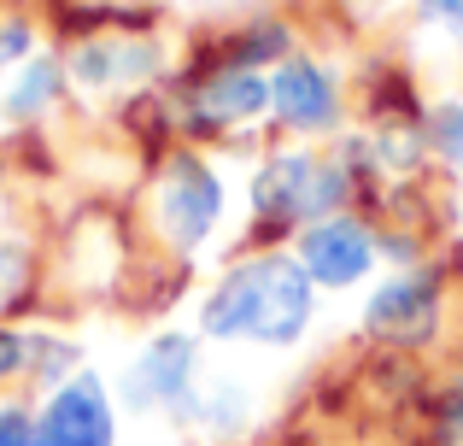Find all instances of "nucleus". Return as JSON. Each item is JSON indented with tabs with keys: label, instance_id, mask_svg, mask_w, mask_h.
I'll return each instance as SVG.
<instances>
[{
	"label": "nucleus",
	"instance_id": "nucleus-1",
	"mask_svg": "<svg viewBox=\"0 0 463 446\" xmlns=\"http://www.w3.org/2000/svg\"><path fill=\"white\" fill-rule=\"evenodd\" d=\"M323 318V294L294 247H241L194 294V335L205 346L299 353Z\"/></svg>",
	"mask_w": 463,
	"mask_h": 446
},
{
	"label": "nucleus",
	"instance_id": "nucleus-2",
	"mask_svg": "<svg viewBox=\"0 0 463 446\" xmlns=\"http://www.w3.org/2000/svg\"><path fill=\"white\" fill-rule=\"evenodd\" d=\"M229 212H235V188H229V171L212 147H165L158 159H147V176H141V223H147L153 247L165 252L170 264H194L223 241Z\"/></svg>",
	"mask_w": 463,
	"mask_h": 446
},
{
	"label": "nucleus",
	"instance_id": "nucleus-3",
	"mask_svg": "<svg viewBox=\"0 0 463 446\" xmlns=\"http://www.w3.org/2000/svg\"><path fill=\"white\" fill-rule=\"evenodd\" d=\"M170 124L176 141L212 153H259L270 129V71L247 65H200V59H176L165 82Z\"/></svg>",
	"mask_w": 463,
	"mask_h": 446
},
{
	"label": "nucleus",
	"instance_id": "nucleus-4",
	"mask_svg": "<svg viewBox=\"0 0 463 446\" xmlns=\"http://www.w3.org/2000/svg\"><path fill=\"white\" fill-rule=\"evenodd\" d=\"M352 329H358L364 346L393 353V358L434 353L446 341V329H452V270H446V259L382 270L364 288Z\"/></svg>",
	"mask_w": 463,
	"mask_h": 446
},
{
	"label": "nucleus",
	"instance_id": "nucleus-5",
	"mask_svg": "<svg viewBox=\"0 0 463 446\" xmlns=\"http://www.w3.org/2000/svg\"><path fill=\"white\" fill-rule=\"evenodd\" d=\"M71 94L82 106H124L136 94H153L176 71V47L147 24H112V30H77L65 47Z\"/></svg>",
	"mask_w": 463,
	"mask_h": 446
},
{
	"label": "nucleus",
	"instance_id": "nucleus-6",
	"mask_svg": "<svg viewBox=\"0 0 463 446\" xmlns=\"http://www.w3.org/2000/svg\"><path fill=\"white\" fill-rule=\"evenodd\" d=\"M358 124V89L352 65L323 47H299L270 71V129L288 141L328 147Z\"/></svg>",
	"mask_w": 463,
	"mask_h": 446
},
{
	"label": "nucleus",
	"instance_id": "nucleus-7",
	"mask_svg": "<svg viewBox=\"0 0 463 446\" xmlns=\"http://www.w3.org/2000/svg\"><path fill=\"white\" fill-rule=\"evenodd\" d=\"M205 353L212 346L194 335V323H153L141 346L124 358V370L112 376L118 405L129 417H170L176 429H188L194 394L205 382Z\"/></svg>",
	"mask_w": 463,
	"mask_h": 446
},
{
	"label": "nucleus",
	"instance_id": "nucleus-8",
	"mask_svg": "<svg viewBox=\"0 0 463 446\" xmlns=\"http://www.w3.org/2000/svg\"><path fill=\"white\" fill-rule=\"evenodd\" d=\"M323 147L270 136L247 165V235L241 247H288L306 229V195Z\"/></svg>",
	"mask_w": 463,
	"mask_h": 446
},
{
	"label": "nucleus",
	"instance_id": "nucleus-9",
	"mask_svg": "<svg viewBox=\"0 0 463 446\" xmlns=\"http://www.w3.org/2000/svg\"><path fill=\"white\" fill-rule=\"evenodd\" d=\"M294 259L306 264V276L317 282V294H364L375 276L387 270L382 264V229H375L370 212H340V218L306 223L294 241Z\"/></svg>",
	"mask_w": 463,
	"mask_h": 446
},
{
	"label": "nucleus",
	"instance_id": "nucleus-10",
	"mask_svg": "<svg viewBox=\"0 0 463 446\" xmlns=\"http://www.w3.org/2000/svg\"><path fill=\"white\" fill-rule=\"evenodd\" d=\"M35 441L42 446H118L124 441V405L106 370L82 365L71 382L35 400Z\"/></svg>",
	"mask_w": 463,
	"mask_h": 446
},
{
	"label": "nucleus",
	"instance_id": "nucleus-11",
	"mask_svg": "<svg viewBox=\"0 0 463 446\" xmlns=\"http://www.w3.org/2000/svg\"><path fill=\"white\" fill-rule=\"evenodd\" d=\"M306 47V35H299V24L288 18V12L276 6H259V12H241L235 24H223V30H212L205 42L188 47V59H200V65H247V71H276L288 53H299Z\"/></svg>",
	"mask_w": 463,
	"mask_h": 446
},
{
	"label": "nucleus",
	"instance_id": "nucleus-12",
	"mask_svg": "<svg viewBox=\"0 0 463 446\" xmlns=\"http://www.w3.org/2000/svg\"><path fill=\"white\" fill-rule=\"evenodd\" d=\"M77 100L71 94V71L59 47H42L35 59H24L18 71L0 77V129L6 136H35V129L53 124V112Z\"/></svg>",
	"mask_w": 463,
	"mask_h": 446
},
{
	"label": "nucleus",
	"instance_id": "nucleus-13",
	"mask_svg": "<svg viewBox=\"0 0 463 446\" xmlns=\"http://www.w3.org/2000/svg\"><path fill=\"white\" fill-rule=\"evenodd\" d=\"M399 59H405L417 77L463 71V0H405Z\"/></svg>",
	"mask_w": 463,
	"mask_h": 446
},
{
	"label": "nucleus",
	"instance_id": "nucleus-14",
	"mask_svg": "<svg viewBox=\"0 0 463 446\" xmlns=\"http://www.w3.org/2000/svg\"><path fill=\"white\" fill-rule=\"evenodd\" d=\"M259 388H252L241 370H205L200 394H194V417L188 429H200L205 441L217 446H235L252 435V423H259Z\"/></svg>",
	"mask_w": 463,
	"mask_h": 446
},
{
	"label": "nucleus",
	"instance_id": "nucleus-15",
	"mask_svg": "<svg viewBox=\"0 0 463 446\" xmlns=\"http://www.w3.org/2000/svg\"><path fill=\"white\" fill-rule=\"evenodd\" d=\"M422 141H429L434 171L463 188V94H434L422 112Z\"/></svg>",
	"mask_w": 463,
	"mask_h": 446
},
{
	"label": "nucleus",
	"instance_id": "nucleus-16",
	"mask_svg": "<svg viewBox=\"0 0 463 446\" xmlns=\"http://www.w3.org/2000/svg\"><path fill=\"white\" fill-rule=\"evenodd\" d=\"M82 365H89V353H82L77 335H65V329H53V323H42V358H35L30 394H35V400H42V394H53L59 382H71Z\"/></svg>",
	"mask_w": 463,
	"mask_h": 446
},
{
	"label": "nucleus",
	"instance_id": "nucleus-17",
	"mask_svg": "<svg viewBox=\"0 0 463 446\" xmlns=\"http://www.w3.org/2000/svg\"><path fill=\"white\" fill-rule=\"evenodd\" d=\"M422 412H429L434 446H463V365L446 370V376L422 394Z\"/></svg>",
	"mask_w": 463,
	"mask_h": 446
},
{
	"label": "nucleus",
	"instance_id": "nucleus-18",
	"mask_svg": "<svg viewBox=\"0 0 463 446\" xmlns=\"http://www.w3.org/2000/svg\"><path fill=\"white\" fill-rule=\"evenodd\" d=\"M42 24L30 18V12H0V77L6 71H18L24 59H35L42 53Z\"/></svg>",
	"mask_w": 463,
	"mask_h": 446
},
{
	"label": "nucleus",
	"instance_id": "nucleus-19",
	"mask_svg": "<svg viewBox=\"0 0 463 446\" xmlns=\"http://www.w3.org/2000/svg\"><path fill=\"white\" fill-rule=\"evenodd\" d=\"M0 446H42L35 441V394H0Z\"/></svg>",
	"mask_w": 463,
	"mask_h": 446
},
{
	"label": "nucleus",
	"instance_id": "nucleus-20",
	"mask_svg": "<svg viewBox=\"0 0 463 446\" xmlns=\"http://www.w3.org/2000/svg\"><path fill=\"white\" fill-rule=\"evenodd\" d=\"M346 6L358 12V18H387V12H399L405 0H346Z\"/></svg>",
	"mask_w": 463,
	"mask_h": 446
},
{
	"label": "nucleus",
	"instance_id": "nucleus-21",
	"mask_svg": "<svg viewBox=\"0 0 463 446\" xmlns=\"http://www.w3.org/2000/svg\"><path fill=\"white\" fill-rule=\"evenodd\" d=\"M188 6H200V12H212V6H235V0H188Z\"/></svg>",
	"mask_w": 463,
	"mask_h": 446
},
{
	"label": "nucleus",
	"instance_id": "nucleus-22",
	"mask_svg": "<svg viewBox=\"0 0 463 446\" xmlns=\"http://www.w3.org/2000/svg\"><path fill=\"white\" fill-rule=\"evenodd\" d=\"M6 188H12V176H6V171H0V206H6Z\"/></svg>",
	"mask_w": 463,
	"mask_h": 446
}]
</instances>
